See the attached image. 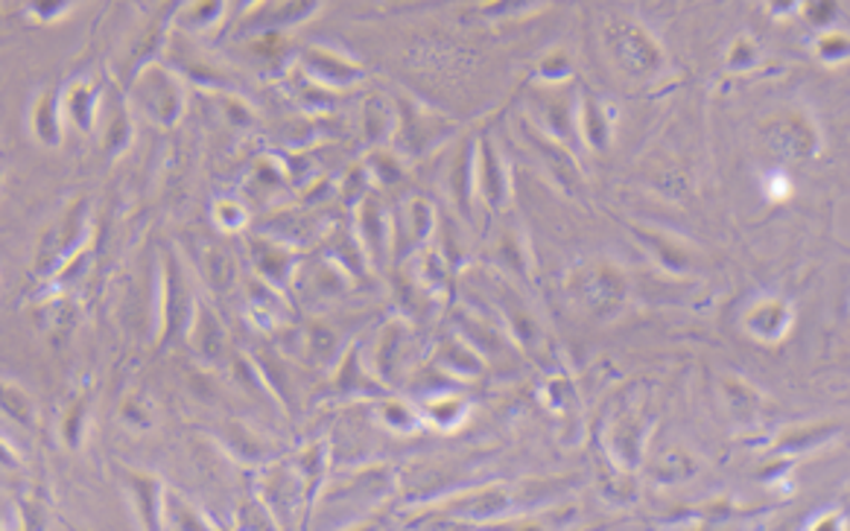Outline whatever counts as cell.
Segmentation results:
<instances>
[{
    "label": "cell",
    "instance_id": "1",
    "mask_svg": "<svg viewBox=\"0 0 850 531\" xmlns=\"http://www.w3.org/2000/svg\"><path fill=\"white\" fill-rule=\"evenodd\" d=\"M117 476L124 482L126 500H129L135 520L144 531H164V485L162 479L144 470L117 464Z\"/></svg>",
    "mask_w": 850,
    "mask_h": 531
},
{
    "label": "cell",
    "instance_id": "4",
    "mask_svg": "<svg viewBox=\"0 0 850 531\" xmlns=\"http://www.w3.org/2000/svg\"><path fill=\"white\" fill-rule=\"evenodd\" d=\"M36 135H39L41 144L47 147H59V140H62V124H59V97L56 94H45L36 106Z\"/></svg>",
    "mask_w": 850,
    "mask_h": 531
},
{
    "label": "cell",
    "instance_id": "3",
    "mask_svg": "<svg viewBox=\"0 0 850 531\" xmlns=\"http://www.w3.org/2000/svg\"><path fill=\"white\" fill-rule=\"evenodd\" d=\"M88 412H91V397H88V394H79L77 401L68 406V412H65L62 441L70 450H79L82 441H86L88 424H91V415H88Z\"/></svg>",
    "mask_w": 850,
    "mask_h": 531
},
{
    "label": "cell",
    "instance_id": "5",
    "mask_svg": "<svg viewBox=\"0 0 850 531\" xmlns=\"http://www.w3.org/2000/svg\"><path fill=\"white\" fill-rule=\"evenodd\" d=\"M18 464H21V462H18L16 446L9 444V441L0 439V468H12V470H16Z\"/></svg>",
    "mask_w": 850,
    "mask_h": 531
},
{
    "label": "cell",
    "instance_id": "2",
    "mask_svg": "<svg viewBox=\"0 0 850 531\" xmlns=\"http://www.w3.org/2000/svg\"><path fill=\"white\" fill-rule=\"evenodd\" d=\"M0 412L16 421V424L27 426V430H36L39 426V406L32 401V394L27 389H21L12 380L0 377Z\"/></svg>",
    "mask_w": 850,
    "mask_h": 531
}]
</instances>
